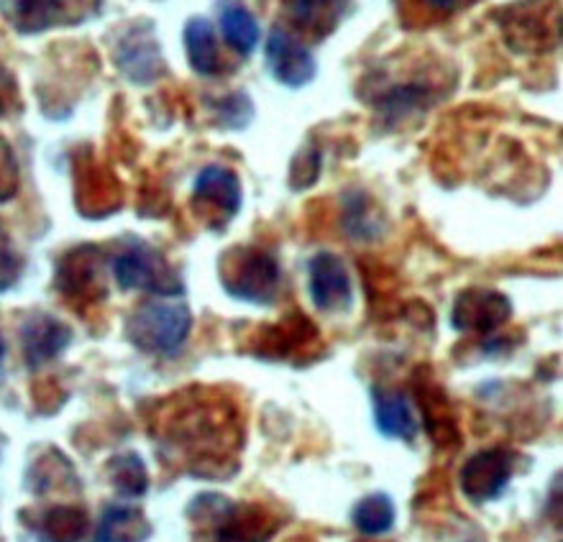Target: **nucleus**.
<instances>
[{"mask_svg":"<svg viewBox=\"0 0 563 542\" xmlns=\"http://www.w3.org/2000/svg\"><path fill=\"white\" fill-rule=\"evenodd\" d=\"M187 512L195 528V542H267L277 530L267 509L233 505L218 494H200Z\"/></svg>","mask_w":563,"mask_h":542,"instance_id":"nucleus-1","label":"nucleus"},{"mask_svg":"<svg viewBox=\"0 0 563 542\" xmlns=\"http://www.w3.org/2000/svg\"><path fill=\"white\" fill-rule=\"evenodd\" d=\"M192 330V312L179 302H146L129 318L126 335L139 351L172 356Z\"/></svg>","mask_w":563,"mask_h":542,"instance_id":"nucleus-2","label":"nucleus"},{"mask_svg":"<svg viewBox=\"0 0 563 542\" xmlns=\"http://www.w3.org/2000/svg\"><path fill=\"white\" fill-rule=\"evenodd\" d=\"M221 281L236 300L272 305L279 289L277 258L260 248H233L221 258Z\"/></svg>","mask_w":563,"mask_h":542,"instance_id":"nucleus-3","label":"nucleus"},{"mask_svg":"<svg viewBox=\"0 0 563 542\" xmlns=\"http://www.w3.org/2000/svg\"><path fill=\"white\" fill-rule=\"evenodd\" d=\"M499 26L515 52H545L559 42V0H526L499 13Z\"/></svg>","mask_w":563,"mask_h":542,"instance_id":"nucleus-4","label":"nucleus"},{"mask_svg":"<svg viewBox=\"0 0 563 542\" xmlns=\"http://www.w3.org/2000/svg\"><path fill=\"white\" fill-rule=\"evenodd\" d=\"M113 277L123 289H144L152 295H179L183 281L169 269L159 251L134 241L113 262Z\"/></svg>","mask_w":563,"mask_h":542,"instance_id":"nucleus-5","label":"nucleus"},{"mask_svg":"<svg viewBox=\"0 0 563 542\" xmlns=\"http://www.w3.org/2000/svg\"><path fill=\"white\" fill-rule=\"evenodd\" d=\"M115 65L129 82L148 85L164 75V57L148 23H134L115 44Z\"/></svg>","mask_w":563,"mask_h":542,"instance_id":"nucleus-6","label":"nucleus"},{"mask_svg":"<svg viewBox=\"0 0 563 542\" xmlns=\"http://www.w3.org/2000/svg\"><path fill=\"white\" fill-rule=\"evenodd\" d=\"M512 476V455L499 447L482 451L466 461L461 468V489L474 501H492L505 491Z\"/></svg>","mask_w":563,"mask_h":542,"instance_id":"nucleus-7","label":"nucleus"},{"mask_svg":"<svg viewBox=\"0 0 563 542\" xmlns=\"http://www.w3.org/2000/svg\"><path fill=\"white\" fill-rule=\"evenodd\" d=\"M310 297L323 312H343L354 302V285L346 264L335 254H318L310 262Z\"/></svg>","mask_w":563,"mask_h":542,"instance_id":"nucleus-8","label":"nucleus"},{"mask_svg":"<svg viewBox=\"0 0 563 542\" xmlns=\"http://www.w3.org/2000/svg\"><path fill=\"white\" fill-rule=\"evenodd\" d=\"M3 15L21 34H38V31L65 26L80 21L85 11L75 0H3Z\"/></svg>","mask_w":563,"mask_h":542,"instance_id":"nucleus-9","label":"nucleus"},{"mask_svg":"<svg viewBox=\"0 0 563 542\" xmlns=\"http://www.w3.org/2000/svg\"><path fill=\"white\" fill-rule=\"evenodd\" d=\"M512 316V305L495 289H466L453 305V328L464 333H492Z\"/></svg>","mask_w":563,"mask_h":542,"instance_id":"nucleus-10","label":"nucleus"},{"mask_svg":"<svg viewBox=\"0 0 563 542\" xmlns=\"http://www.w3.org/2000/svg\"><path fill=\"white\" fill-rule=\"evenodd\" d=\"M267 67L277 82L302 88L316 77V59L287 29H272L267 38Z\"/></svg>","mask_w":563,"mask_h":542,"instance_id":"nucleus-11","label":"nucleus"},{"mask_svg":"<svg viewBox=\"0 0 563 542\" xmlns=\"http://www.w3.org/2000/svg\"><path fill=\"white\" fill-rule=\"evenodd\" d=\"M57 289L73 302H96L103 297L98 272V248L80 246L59 262Z\"/></svg>","mask_w":563,"mask_h":542,"instance_id":"nucleus-12","label":"nucleus"},{"mask_svg":"<svg viewBox=\"0 0 563 542\" xmlns=\"http://www.w3.org/2000/svg\"><path fill=\"white\" fill-rule=\"evenodd\" d=\"M73 343V330L52 316H31L21 325V345L26 364L38 368L57 358Z\"/></svg>","mask_w":563,"mask_h":542,"instance_id":"nucleus-13","label":"nucleus"},{"mask_svg":"<svg viewBox=\"0 0 563 542\" xmlns=\"http://www.w3.org/2000/svg\"><path fill=\"white\" fill-rule=\"evenodd\" d=\"M192 195H195V202H198V206L213 210V213H218V218H221L223 223L236 215L241 208L239 177L233 175L231 169L218 167V164L200 172L198 179H195Z\"/></svg>","mask_w":563,"mask_h":542,"instance_id":"nucleus-14","label":"nucleus"},{"mask_svg":"<svg viewBox=\"0 0 563 542\" xmlns=\"http://www.w3.org/2000/svg\"><path fill=\"white\" fill-rule=\"evenodd\" d=\"M312 343H318V330L310 325V320H305L302 316H289L275 328L256 335L254 351L267 358H289L295 353L310 349Z\"/></svg>","mask_w":563,"mask_h":542,"instance_id":"nucleus-15","label":"nucleus"},{"mask_svg":"<svg viewBox=\"0 0 563 542\" xmlns=\"http://www.w3.org/2000/svg\"><path fill=\"white\" fill-rule=\"evenodd\" d=\"M374 422H377L382 435L405 440V443H412L420 430V420L410 399L385 389L374 395Z\"/></svg>","mask_w":563,"mask_h":542,"instance_id":"nucleus-16","label":"nucleus"},{"mask_svg":"<svg viewBox=\"0 0 563 542\" xmlns=\"http://www.w3.org/2000/svg\"><path fill=\"white\" fill-rule=\"evenodd\" d=\"M77 206L88 218H103L121 206L119 182L108 172L88 164V175L77 172Z\"/></svg>","mask_w":563,"mask_h":542,"instance_id":"nucleus-17","label":"nucleus"},{"mask_svg":"<svg viewBox=\"0 0 563 542\" xmlns=\"http://www.w3.org/2000/svg\"><path fill=\"white\" fill-rule=\"evenodd\" d=\"M185 46H187V59L190 67L198 75L213 77L223 69L221 52H218L216 31L210 26L208 19H190L185 26Z\"/></svg>","mask_w":563,"mask_h":542,"instance_id":"nucleus-18","label":"nucleus"},{"mask_svg":"<svg viewBox=\"0 0 563 542\" xmlns=\"http://www.w3.org/2000/svg\"><path fill=\"white\" fill-rule=\"evenodd\" d=\"M148 535H152V524L141 509L113 505L100 520L96 542H144Z\"/></svg>","mask_w":563,"mask_h":542,"instance_id":"nucleus-19","label":"nucleus"},{"mask_svg":"<svg viewBox=\"0 0 563 542\" xmlns=\"http://www.w3.org/2000/svg\"><path fill=\"white\" fill-rule=\"evenodd\" d=\"M349 0H289L297 26L312 36H328L346 13Z\"/></svg>","mask_w":563,"mask_h":542,"instance_id":"nucleus-20","label":"nucleus"},{"mask_svg":"<svg viewBox=\"0 0 563 542\" xmlns=\"http://www.w3.org/2000/svg\"><path fill=\"white\" fill-rule=\"evenodd\" d=\"M88 535V515L77 507H52L38 524L42 542H82Z\"/></svg>","mask_w":563,"mask_h":542,"instance_id":"nucleus-21","label":"nucleus"},{"mask_svg":"<svg viewBox=\"0 0 563 542\" xmlns=\"http://www.w3.org/2000/svg\"><path fill=\"white\" fill-rule=\"evenodd\" d=\"M221 29L225 42H229L239 54H252L260 44V23L244 5L231 3L221 11Z\"/></svg>","mask_w":563,"mask_h":542,"instance_id":"nucleus-22","label":"nucleus"},{"mask_svg":"<svg viewBox=\"0 0 563 542\" xmlns=\"http://www.w3.org/2000/svg\"><path fill=\"white\" fill-rule=\"evenodd\" d=\"M354 524L364 535L377 538L393 530L395 524V505L387 494H372L364 497L354 509Z\"/></svg>","mask_w":563,"mask_h":542,"instance_id":"nucleus-23","label":"nucleus"},{"mask_svg":"<svg viewBox=\"0 0 563 542\" xmlns=\"http://www.w3.org/2000/svg\"><path fill=\"white\" fill-rule=\"evenodd\" d=\"M108 478H111L113 489L123 497H141L148 489V474L144 461L136 453L119 455L108 466Z\"/></svg>","mask_w":563,"mask_h":542,"instance_id":"nucleus-24","label":"nucleus"},{"mask_svg":"<svg viewBox=\"0 0 563 542\" xmlns=\"http://www.w3.org/2000/svg\"><path fill=\"white\" fill-rule=\"evenodd\" d=\"M428 98L430 90L426 85H402V88L389 90L387 96L379 100V106L387 113L389 121H395V118L412 113V110H418L422 103H428Z\"/></svg>","mask_w":563,"mask_h":542,"instance_id":"nucleus-25","label":"nucleus"},{"mask_svg":"<svg viewBox=\"0 0 563 542\" xmlns=\"http://www.w3.org/2000/svg\"><path fill=\"white\" fill-rule=\"evenodd\" d=\"M318 169H320L318 148L316 146H305L302 152L297 154V159L292 162V187L302 190V187L316 182Z\"/></svg>","mask_w":563,"mask_h":542,"instance_id":"nucleus-26","label":"nucleus"},{"mask_svg":"<svg viewBox=\"0 0 563 542\" xmlns=\"http://www.w3.org/2000/svg\"><path fill=\"white\" fill-rule=\"evenodd\" d=\"M23 272V262L15 251L8 246V239L0 231V292L11 289Z\"/></svg>","mask_w":563,"mask_h":542,"instance_id":"nucleus-27","label":"nucleus"},{"mask_svg":"<svg viewBox=\"0 0 563 542\" xmlns=\"http://www.w3.org/2000/svg\"><path fill=\"white\" fill-rule=\"evenodd\" d=\"M15 187H19V169H15V159L11 146L0 139V200L13 198Z\"/></svg>","mask_w":563,"mask_h":542,"instance_id":"nucleus-28","label":"nucleus"},{"mask_svg":"<svg viewBox=\"0 0 563 542\" xmlns=\"http://www.w3.org/2000/svg\"><path fill=\"white\" fill-rule=\"evenodd\" d=\"M19 106V85L5 65H0V118L11 115Z\"/></svg>","mask_w":563,"mask_h":542,"instance_id":"nucleus-29","label":"nucleus"},{"mask_svg":"<svg viewBox=\"0 0 563 542\" xmlns=\"http://www.w3.org/2000/svg\"><path fill=\"white\" fill-rule=\"evenodd\" d=\"M426 3H428L430 8H435V11L445 13V11H453V8L459 5V0H426Z\"/></svg>","mask_w":563,"mask_h":542,"instance_id":"nucleus-30","label":"nucleus"},{"mask_svg":"<svg viewBox=\"0 0 563 542\" xmlns=\"http://www.w3.org/2000/svg\"><path fill=\"white\" fill-rule=\"evenodd\" d=\"M3 356H5V341L3 335H0V361H3Z\"/></svg>","mask_w":563,"mask_h":542,"instance_id":"nucleus-31","label":"nucleus"},{"mask_svg":"<svg viewBox=\"0 0 563 542\" xmlns=\"http://www.w3.org/2000/svg\"><path fill=\"white\" fill-rule=\"evenodd\" d=\"M75 3H77V5H80V8H82V3H85V0H75Z\"/></svg>","mask_w":563,"mask_h":542,"instance_id":"nucleus-32","label":"nucleus"}]
</instances>
